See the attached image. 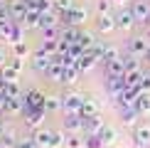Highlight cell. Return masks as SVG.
<instances>
[{"label":"cell","mask_w":150,"mask_h":148,"mask_svg":"<svg viewBox=\"0 0 150 148\" xmlns=\"http://www.w3.org/2000/svg\"><path fill=\"white\" fill-rule=\"evenodd\" d=\"M96 12L98 15H108L111 12V0H96Z\"/></svg>","instance_id":"obj_38"},{"label":"cell","mask_w":150,"mask_h":148,"mask_svg":"<svg viewBox=\"0 0 150 148\" xmlns=\"http://www.w3.org/2000/svg\"><path fill=\"white\" fill-rule=\"evenodd\" d=\"M148 57H150V52H148Z\"/></svg>","instance_id":"obj_46"},{"label":"cell","mask_w":150,"mask_h":148,"mask_svg":"<svg viewBox=\"0 0 150 148\" xmlns=\"http://www.w3.org/2000/svg\"><path fill=\"white\" fill-rule=\"evenodd\" d=\"M96 62H98V57H96V54H93L91 49H89V52H84V54H81V57H79V62H76V67H79L81 72H89L91 67L96 64Z\"/></svg>","instance_id":"obj_24"},{"label":"cell","mask_w":150,"mask_h":148,"mask_svg":"<svg viewBox=\"0 0 150 148\" xmlns=\"http://www.w3.org/2000/svg\"><path fill=\"white\" fill-rule=\"evenodd\" d=\"M123 62H126V74H143V67L135 54H128V57H123Z\"/></svg>","instance_id":"obj_25"},{"label":"cell","mask_w":150,"mask_h":148,"mask_svg":"<svg viewBox=\"0 0 150 148\" xmlns=\"http://www.w3.org/2000/svg\"><path fill=\"white\" fill-rule=\"evenodd\" d=\"M133 143L138 148H148L150 146V123H138L133 128Z\"/></svg>","instance_id":"obj_4"},{"label":"cell","mask_w":150,"mask_h":148,"mask_svg":"<svg viewBox=\"0 0 150 148\" xmlns=\"http://www.w3.org/2000/svg\"><path fill=\"white\" fill-rule=\"evenodd\" d=\"M15 30H17V22L15 20L0 22V40H3V42H15Z\"/></svg>","instance_id":"obj_19"},{"label":"cell","mask_w":150,"mask_h":148,"mask_svg":"<svg viewBox=\"0 0 150 148\" xmlns=\"http://www.w3.org/2000/svg\"><path fill=\"white\" fill-rule=\"evenodd\" d=\"M64 17V22L67 25H71V27H81V25L86 22V8H79V5H74V8L67 12V15H62Z\"/></svg>","instance_id":"obj_7"},{"label":"cell","mask_w":150,"mask_h":148,"mask_svg":"<svg viewBox=\"0 0 150 148\" xmlns=\"http://www.w3.org/2000/svg\"><path fill=\"white\" fill-rule=\"evenodd\" d=\"M62 109V96H47L45 99V111H59Z\"/></svg>","instance_id":"obj_33"},{"label":"cell","mask_w":150,"mask_h":148,"mask_svg":"<svg viewBox=\"0 0 150 148\" xmlns=\"http://www.w3.org/2000/svg\"><path fill=\"white\" fill-rule=\"evenodd\" d=\"M27 3H32L40 12H47V10H54V0H27Z\"/></svg>","instance_id":"obj_34"},{"label":"cell","mask_w":150,"mask_h":148,"mask_svg":"<svg viewBox=\"0 0 150 148\" xmlns=\"http://www.w3.org/2000/svg\"><path fill=\"white\" fill-rule=\"evenodd\" d=\"M8 10H10V17L15 22H22L27 10H30V3L27 0H8Z\"/></svg>","instance_id":"obj_3"},{"label":"cell","mask_w":150,"mask_h":148,"mask_svg":"<svg viewBox=\"0 0 150 148\" xmlns=\"http://www.w3.org/2000/svg\"><path fill=\"white\" fill-rule=\"evenodd\" d=\"M79 45L84 47V52H89V49L96 45V37H93L91 32H81V35H79Z\"/></svg>","instance_id":"obj_31"},{"label":"cell","mask_w":150,"mask_h":148,"mask_svg":"<svg viewBox=\"0 0 150 148\" xmlns=\"http://www.w3.org/2000/svg\"><path fill=\"white\" fill-rule=\"evenodd\" d=\"M96 30L98 32H103V35H108V32H113V30H118V25H116V15H98V20H96Z\"/></svg>","instance_id":"obj_16"},{"label":"cell","mask_w":150,"mask_h":148,"mask_svg":"<svg viewBox=\"0 0 150 148\" xmlns=\"http://www.w3.org/2000/svg\"><path fill=\"white\" fill-rule=\"evenodd\" d=\"M32 69L35 72H40V74H47V69L52 67V62H54V54H49L47 49H40V52H35L32 54Z\"/></svg>","instance_id":"obj_1"},{"label":"cell","mask_w":150,"mask_h":148,"mask_svg":"<svg viewBox=\"0 0 150 148\" xmlns=\"http://www.w3.org/2000/svg\"><path fill=\"white\" fill-rule=\"evenodd\" d=\"M130 10H133L135 20L145 25V20L150 17V0H133V3H130Z\"/></svg>","instance_id":"obj_11"},{"label":"cell","mask_w":150,"mask_h":148,"mask_svg":"<svg viewBox=\"0 0 150 148\" xmlns=\"http://www.w3.org/2000/svg\"><path fill=\"white\" fill-rule=\"evenodd\" d=\"M103 126H106V123H103V119H101V114L84 116V133H86V136H98Z\"/></svg>","instance_id":"obj_6"},{"label":"cell","mask_w":150,"mask_h":148,"mask_svg":"<svg viewBox=\"0 0 150 148\" xmlns=\"http://www.w3.org/2000/svg\"><path fill=\"white\" fill-rule=\"evenodd\" d=\"M67 131H54V143H52V148H64L67 146Z\"/></svg>","instance_id":"obj_35"},{"label":"cell","mask_w":150,"mask_h":148,"mask_svg":"<svg viewBox=\"0 0 150 148\" xmlns=\"http://www.w3.org/2000/svg\"><path fill=\"white\" fill-rule=\"evenodd\" d=\"M118 111H121V121H123V126H130V128L138 126L140 111L135 109V106H118Z\"/></svg>","instance_id":"obj_10"},{"label":"cell","mask_w":150,"mask_h":148,"mask_svg":"<svg viewBox=\"0 0 150 148\" xmlns=\"http://www.w3.org/2000/svg\"><path fill=\"white\" fill-rule=\"evenodd\" d=\"M42 35H45V40H59L62 30H59V25H57V27H45V30H42Z\"/></svg>","instance_id":"obj_37"},{"label":"cell","mask_w":150,"mask_h":148,"mask_svg":"<svg viewBox=\"0 0 150 148\" xmlns=\"http://www.w3.org/2000/svg\"><path fill=\"white\" fill-rule=\"evenodd\" d=\"M27 45L25 42H15V57H27Z\"/></svg>","instance_id":"obj_42"},{"label":"cell","mask_w":150,"mask_h":148,"mask_svg":"<svg viewBox=\"0 0 150 148\" xmlns=\"http://www.w3.org/2000/svg\"><path fill=\"white\" fill-rule=\"evenodd\" d=\"M64 131L67 133H81L84 131V116L81 114H67L64 116Z\"/></svg>","instance_id":"obj_12"},{"label":"cell","mask_w":150,"mask_h":148,"mask_svg":"<svg viewBox=\"0 0 150 148\" xmlns=\"http://www.w3.org/2000/svg\"><path fill=\"white\" fill-rule=\"evenodd\" d=\"M59 12L57 10H47V12H42L40 15V30H45V27H57L59 25Z\"/></svg>","instance_id":"obj_20"},{"label":"cell","mask_w":150,"mask_h":148,"mask_svg":"<svg viewBox=\"0 0 150 148\" xmlns=\"http://www.w3.org/2000/svg\"><path fill=\"white\" fill-rule=\"evenodd\" d=\"M67 148H86V141H81L76 133H69V138H67Z\"/></svg>","instance_id":"obj_36"},{"label":"cell","mask_w":150,"mask_h":148,"mask_svg":"<svg viewBox=\"0 0 150 148\" xmlns=\"http://www.w3.org/2000/svg\"><path fill=\"white\" fill-rule=\"evenodd\" d=\"M74 5H76L74 0H54V10H57L59 15H67V12H69Z\"/></svg>","instance_id":"obj_32"},{"label":"cell","mask_w":150,"mask_h":148,"mask_svg":"<svg viewBox=\"0 0 150 148\" xmlns=\"http://www.w3.org/2000/svg\"><path fill=\"white\" fill-rule=\"evenodd\" d=\"M81 106H84V96L81 94H64L62 96V109L67 114H81Z\"/></svg>","instance_id":"obj_2"},{"label":"cell","mask_w":150,"mask_h":148,"mask_svg":"<svg viewBox=\"0 0 150 148\" xmlns=\"http://www.w3.org/2000/svg\"><path fill=\"white\" fill-rule=\"evenodd\" d=\"M79 35H81V30H79V27H71V25H67V27L62 30V37H59V40H62V42H67V45H79Z\"/></svg>","instance_id":"obj_23"},{"label":"cell","mask_w":150,"mask_h":148,"mask_svg":"<svg viewBox=\"0 0 150 148\" xmlns=\"http://www.w3.org/2000/svg\"><path fill=\"white\" fill-rule=\"evenodd\" d=\"M25 99V109H45V94L42 91H37V89H30V91H25L22 94Z\"/></svg>","instance_id":"obj_8"},{"label":"cell","mask_w":150,"mask_h":148,"mask_svg":"<svg viewBox=\"0 0 150 148\" xmlns=\"http://www.w3.org/2000/svg\"><path fill=\"white\" fill-rule=\"evenodd\" d=\"M5 114H8V116L25 114V99H22V96H17V99H5Z\"/></svg>","instance_id":"obj_18"},{"label":"cell","mask_w":150,"mask_h":148,"mask_svg":"<svg viewBox=\"0 0 150 148\" xmlns=\"http://www.w3.org/2000/svg\"><path fill=\"white\" fill-rule=\"evenodd\" d=\"M62 74H64V64L54 59V62H52V67L47 69V74H45V77H49L52 82H62Z\"/></svg>","instance_id":"obj_27"},{"label":"cell","mask_w":150,"mask_h":148,"mask_svg":"<svg viewBox=\"0 0 150 148\" xmlns=\"http://www.w3.org/2000/svg\"><path fill=\"white\" fill-rule=\"evenodd\" d=\"M45 109H25V123L30 128H42V121H45Z\"/></svg>","instance_id":"obj_14"},{"label":"cell","mask_w":150,"mask_h":148,"mask_svg":"<svg viewBox=\"0 0 150 148\" xmlns=\"http://www.w3.org/2000/svg\"><path fill=\"white\" fill-rule=\"evenodd\" d=\"M0 74H3L5 82H17V74H20V69H17L15 64H5V67H0Z\"/></svg>","instance_id":"obj_29"},{"label":"cell","mask_w":150,"mask_h":148,"mask_svg":"<svg viewBox=\"0 0 150 148\" xmlns=\"http://www.w3.org/2000/svg\"><path fill=\"white\" fill-rule=\"evenodd\" d=\"M98 114V101L91 96H84V106H81V116H93Z\"/></svg>","instance_id":"obj_28"},{"label":"cell","mask_w":150,"mask_h":148,"mask_svg":"<svg viewBox=\"0 0 150 148\" xmlns=\"http://www.w3.org/2000/svg\"><path fill=\"white\" fill-rule=\"evenodd\" d=\"M32 138H35V146H37V148H52V143H54V131H47V128H35Z\"/></svg>","instance_id":"obj_13"},{"label":"cell","mask_w":150,"mask_h":148,"mask_svg":"<svg viewBox=\"0 0 150 148\" xmlns=\"http://www.w3.org/2000/svg\"><path fill=\"white\" fill-rule=\"evenodd\" d=\"M15 148H37V146H35L32 136H22V138H17V146Z\"/></svg>","instance_id":"obj_39"},{"label":"cell","mask_w":150,"mask_h":148,"mask_svg":"<svg viewBox=\"0 0 150 148\" xmlns=\"http://www.w3.org/2000/svg\"><path fill=\"white\" fill-rule=\"evenodd\" d=\"M128 52L135 54V57H143V54L150 52V42L145 37H130L128 40Z\"/></svg>","instance_id":"obj_9"},{"label":"cell","mask_w":150,"mask_h":148,"mask_svg":"<svg viewBox=\"0 0 150 148\" xmlns=\"http://www.w3.org/2000/svg\"><path fill=\"white\" fill-rule=\"evenodd\" d=\"M79 67L76 64H67L64 67V74H62V82L59 84H64V86H71V84H76V79H79Z\"/></svg>","instance_id":"obj_21"},{"label":"cell","mask_w":150,"mask_h":148,"mask_svg":"<svg viewBox=\"0 0 150 148\" xmlns=\"http://www.w3.org/2000/svg\"><path fill=\"white\" fill-rule=\"evenodd\" d=\"M3 94L8 96V99H17V96H22L20 84H17V82H5V86H3Z\"/></svg>","instance_id":"obj_30"},{"label":"cell","mask_w":150,"mask_h":148,"mask_svg":"<svg viewBox=\"0 0 150 148\" xmlns=\"http://www.w3.org/2000/svg\"><path fill=\"white\" fill-rule=\"evenodd\" d=\"M135 109L140 111V116H150V91H143L135 101Z\"/></svg>","instance_id":"obj_26"},{"label":"cell","mask_w":150,"mask_h":148,"mask_svg":"<svg viewBox=\"0 0 150 148\" xmlns=\"http://www.w3.org/2000/svg\"><path fill=\"white\" fill-rule=\"evenodd\" d=\"M116 25H118V30H133L138 25V20H135L130 8H123L121 12H116Z\"/></svg>","instance_id":"obj_5"},{"label":"cell","mask_w":150,"mask_h":148,"mask_svg":"<svg viewBox=\"0 0 150 148\" xmlns=\"http://www.w3.org/2000/svg\"><path fill=\"white\" fill-rule=\"evenodd\" d=\"M5 64H8V62H5V54L0 52V67H5Z\"/></svg>","instance_id":"obj_44"},{"label":"cell","mask_w":150,"mask_h":148,"mask_svg":"<svg viewBox=\"0 0 150 148\" xmlns=\"http://www.w3.org/2000/svg\"><path fill=\"white\" fill-rule=\"evenodd\" d=\"M5 20H12V17H10L8 3H5V0H0V22H5Z\"/></svg>","instance_id":"obj_41"},{"label":"cell","mask_w":150,"mask_h":148,"mask_svg":"<svg viewBox=\"0 0 150 148\" xmlns=\"http://www.w3.org/2000/svg\"><path fill=\"white\" fill-rule=\"evenodd\" d=\"M106 74L108 77H126V62H123V57L106 62Z\"/></svg>","instance_id":"obj_17"},{"label":"cell","mask_w":150,"mask_h":148,"mask_svg":"<svg viewBox=\"0 0 150 148\" xmlns=\"http://www.w3.org/2000/svg\"><path fill=\"white\" fill-rule=\"evenodd\" d=\"M98 138H101L103 148H108V146H113L116 141H118V131H116L113 126H103V128H101V133H98Z\"/></svg>","instance_id":"obj_22"},{"label":"cell","mask_w":150,"mask_h":148,"mask_svg":"<svg viewBox=\"0 0 150 148\" xmlns=\"http://www.w3.org/2000/svg\"><path fill=\"white\" fill-rule=\"evenodd\" d=\"M126 77H108V82H106V91H108L111 99H116L121 91H126Z\"/></svg>","instance_id":"obj_15"},{"label":"cell","mask_w":150,"mask_h":148,"mask_svg":"<svg viewBox=\"0 0 150 148\" xmlns=\"http://www.w3.org/2000/svg\"><path fill=\"white\" fill-rule=\"evenodd\" d=\"M5 136V123H3V119H0V138Z\"/></svg>","instance_id":"obj_43"},{"label":"cell","mask_w":150,"mask_h":148,"mask_svg":"<svg viewBox=\"0 0 150 148\" xmlns=\"http://www.w3.org/2000/svg\"><path fill=\"white\" fill-rule=\"evenodd\" d=\"M145 30H150V17H148V20H145Z\"/></svg>","instance_id":"obj_45"},{"label":"cell","mask_w":150,"mask_h":148,"mask_svg":"<svg viewBox=\"0 0 150 148\" xmlns=\"http://www.w3.org/2000/svg\"><path fill=\"white\" fill-rule=\"evenodd\" d=\"M86 148H103V143H101V138L98 136H86Z\"/></svg>","instance_id":"obj_40"}]
</instances>
